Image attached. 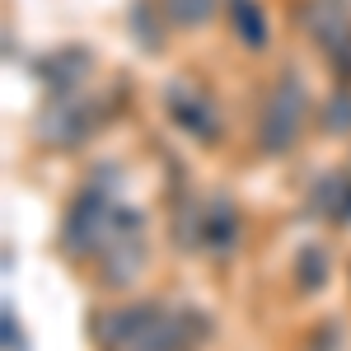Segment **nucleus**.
I'll use <instances>...</instances> for the list:
<instances>
[{"label": "nucleus", "instance_id": "f257e3e1", "mask_svg": "<svg viewBox=\"0 0 351 351\" xmlns=\"http://www.w3.org/2000/svg\"><path fill=\"white\" fill-rule=\"evenodd\" d=\"M104 351H188V328L164 304H127L99 324Z\"/></svg>", "mask_w": 351, "mask_h": 351}, {"label": "nucleus", "instance_id": "f03ea898", "mask_svg": "<svg viewBox=\"0 0 351 351\" xmlns=\"http://www.w3.org/2000/svg\"><path fill=\"white\" fill-rule=\"evenodd\" d=\"M304 112H309V89L295 71H286V80L271 84V94L263 99V112H258V145L267 155H286L300 141V127H304Z\"/></svg>", "mask_w": 351, "mask_h": 351}, {"label": "nucleus", "instance_id": "7ed1b4c3", "mask_svg": "<svg viewBox=\"0 0 351 351\" xmlns=\"http://www.w3.org/2000/svg\"><path fill=\"white\" fill-rule=\"evenodd\" d=\"M145 267V239H141V211L136 206H117L112 211V234L99 248V271L112 291L132 286Z\"/></svg>", "mask_w": 351, "mask_h": 351}, {"label": "nucleus", "instance_id": "20e7f679", "mask_svg": "<svg viewBox=\"0 0 351 351\" xmlns=\"http://www.w3.org/2000/svg\"><path fill=\"white\" fill-rule=\"evenodd\" d=\"M112 211L108 206V192L104 188H84L75 202H71V211H66V225H61V248L71 253V258H99V248L108 243L112 234Z\"/></svg>", "mask_w": 351, "mask_h": 351}, {"label": "nucleus", "instance_id": "39448f33", "mask_svg": "<svg viewBox=\"0 0 351 351\" xmlns=\"http://www.w3.org/2000/svg\"><path fill=\"white\" fill-rule=\"evenodd\" d=\"M89 127H94V108L84 99H71V94H56L38 117V136L47 145H80Z\"/></svg>", "mask_w": 351, "mask_h": 351}, {"label": "nucleus", "instance_id": "423d86ee", "mask_svg": "<svg viewBox=\"0 0 351 351\" xmlns=\"http://www.w3.org/2000/svg\"><path fill=\"white\" fill-rule=\"evenodd\" d=\"M309 33L337 66L351 61V14L342 0H309Z\"/></svg>", "mask_w": 351, "mask_h": 351}, {"label": "nucleus", "instance_id": "0eeeda50", "mask_svg": "<svg viewBox=\"0 0 351 351\" xmlns=\"http://www.w3.org/2000/svg\"><path fill=\"white\" fill-rule=\"evenodd\" d=\"M197 243L206 253H216V258L234 253V243H239V211H234L230 197H216V202H206L197 211Z\"/></svg>", "mask_w": 351, "mask_h": 351}, {"label": "nucleus", "instance_id": "6e6552de", "mask_svg": "<svg viewBox=\"0 0 351 351\" xmlns=\"http://www.w3.org/2000/svg\"><path fill=\"white\" fill-rule=\"evenodd\" d=\"M164 108H169V117L178 122V127H188L197 141H216V112H211V104L197 94V89H188V84H169L164 89Z\"/></svg>", "mask_w": 351, "mask_h": 351}, {"label": "nucleus", "instance_id": "1a4fd4ad", "mask_svg": "<svg viewBox=\"0 0 351 351\" xmlns=\"http://www.w3.org/2000/svg\"><path fill=\"white\" fill-rule=\"evenodd\" d=\"M230 19H234V33H239L243 47H267V14L258 0H230Z\"/></svg>", "mask_w": 351, "mask_h": 351}, {"label": "nucleus", "instance_id": "9d476101", "mask_svg": "<svg viewBox=\"0 0 351 351\" xmlns=\"http://www.w3.org/2000/svg\"><path fill=\"white\" fill-rule=\"evenodd\" d=\"M295 286L300 295H314L328 286V248L324 243H304L295 253Z\"/></svg>", "mask_w": 351, "mask_h": 351}, {"label": "nucleus", "instance_id": "9b49d317", "mask_svg": "<svg viewBox=\"0 0 351 351\" xmlns=\"http://www.w3.org/2000/svg\"><path fill=\"white\" fill-rule=\"evenodd\" d=\"M216 0H164V19L173 28H202L211 19Z\"/></svg>", "mask_w": 351, "mask_h": 351}, {"label": "nucleus", "instance_id": "f8f14e48", "mask_svg": "<svg viewBox=\"0 0 351 351\" xmlns=\"http://www.w3.org/2000/svg\"><path fill=\"white\" fill-rule=\"evenodd\" d=\"M328 127H332V132H347V127H351V94H337V99H332V108H328Z\"/></svg>", "mask_w": 351, "mask_h": 351}, {"label": "nucleus", "instance_id": "ddd939ff", "mask_svg": "<svg viewBox=\"0 0 351 351\" xmlns=\"http://www.w3.org/2000/svg\"><path fill=\"white\" fill-rule=\"evenodd\" d=\"M5 351H24V337H19V319H14V309H5Z\"/></svg>", "mask_w": 351, "mask_h": 351}]
</instances>
